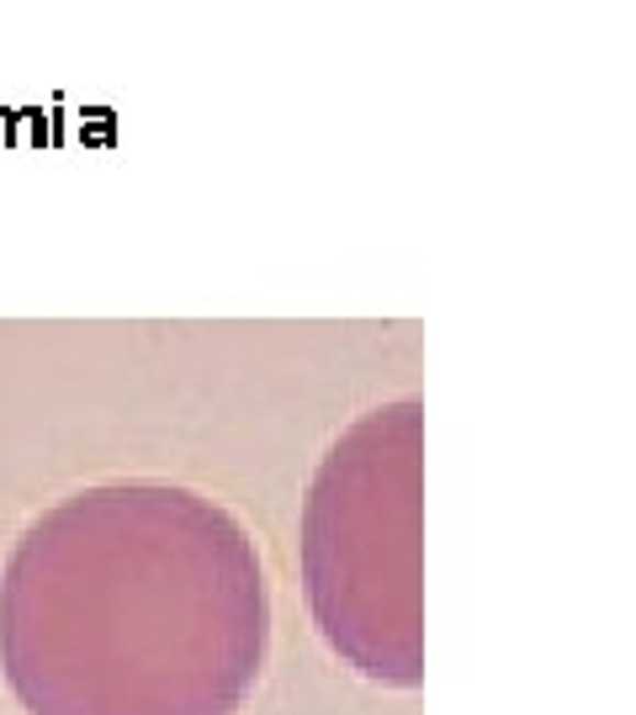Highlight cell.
<instances>
[{
	"mask_svg": "<svg viewBox=\"0 0 636 715\" xmlns=\"http://www.w3.org/2000/svg\"><path fill=\"white\" fill-rule=\"evenodd\" d=\"M266 652L255 536L181 482H91L0 567V679L27 715H239Z\"/></svg>",
	"mask_w": 636,
	"mask_h": 715,
	"instance_id": "1",
	"label": "cell"
},
{
	"mask_svg": "<svg viewBox=\"0 0 636 715\" xmlns=\"http://www.w3.org/2000/svg\"><path fill=\"white\" fill-rule=\"evenodd\" d=\"M420 403L361 414L319 461L303 504V583L334 652L371 684L424 679Z\"/></svg>",
	"mask_w": 636,
	"mask_h": 715,
	"instance_id": "2",
	"label": "cell"
}]
</instances>
